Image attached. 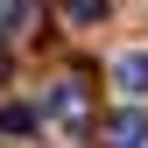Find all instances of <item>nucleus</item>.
Returning <instances> with one entry per match:
<instances>
[{
  "label": "nucleus",
  "instance_id": "39448f33",
  "mask_svg": "<svg viewBox=\"0 0 148 148\" xmlns=\"http://www.w3.org/2000/svg\"><path fill=\"white\" fill-rule=\"evenodd\" d=\"M64 14H71V21H78V28H92V21H99V14H106V0H64Z\"/></svg>",
  "mask_w": 148,
  "mask_h": 148
},
{
  "label": "nucleus",
  "instance_id": "20e7f679",
  "mask_svg": "<svg viewBox=\"0 0 148 148\" xmlns=\"http://www.w3.org/2000/svg\"><path fill=\"white\" fill-rule=\"evenodd\" d=\"M113 148H148V113H120L113 120Z\"/></svg>",
  "mask_w": 148,
  "mask_h": 148
},
{
  "label": "nucleus",
  "instance_id": "f257e3e1",
  "mask_svg": "<svg viewBox=\"0 0 148 148\" xmlns=\"http://www.w3.org/2000/svg\"><path fill=\"white\" fill-rule=\"evenodd\" d=\"M113 92H120V99H148V49L113 57Z\"/></svg>",
  "mask_w": 148,
  "mask_h": 148
},
{
  "label": "nucleus",
  "instance_id": "f03ea898",
  "mask_svg": "<svg viewBox=\"0 0 148 148\" xmlns=\"http://www.w3.org/2000/svg\"><path fill=\"white\" fill-rule=\"evenodd\" d=\"M42 21V0H0V35H28Z\"/></svg>",
  "mask_w": 148,
  "mask_h": 148
},
{
  "label": "nucleus",
  "instance_id": "7ed1b4c3",
  "mask_svg": "<svg viewBox=\"0 0 148 148\" xmlns=\"http://www.w3.org/2000/svg\"><path fill=\"white\" fill-rule=\"evenodd\" d=\"M42 113H49V120H64V127H78V120H85V85H57Z\"/></svg>",
  "mask_w": 148,
  "mask_h": 148
},
{
  "label": "nucleus",
  "instance_id": "423d86ee",
  "mask_svg": "<svg viewBox=\"0 0 148 148\" xmlns=\"http://www.w3.org/2000/svg\"><path fill=\"white\" fill-rule=\"evenodd\" d=\"M0 134H35V113L28 106H7V113H0Z\"/></svg>",
  "mask_w": 148,
  "mask_h": 148
}]
</instances>
